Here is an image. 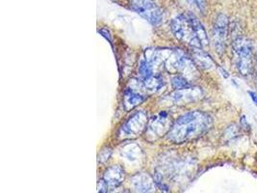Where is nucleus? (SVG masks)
<instances>
[{
  "mask_svg": "<svg viewBox=\"0 0 257 193\" xmlns=\"http://www.w3.org/2000/svg\"><path fill=\"white\" fill-rule=\"evenodd\" d=\"M233 51L235 55L236 67L239 72L248 76L254 68V54L252 43L244 38H238L233 43Z\"/></svg>",
  "mask_w": 257,
  "mask_h": 193,
  "instance_id": "7ed1b4c3",
  "label": "nucleus"
},
{
  "mask_svg": "<svg viewBox=\"0 0 257 193\" xmlns=\"http://www.w3.org/2000/svg\"><path fill=\"white\" fill-rule=\"evenodd\" d=\"M143 85L146 89L150 90V91H156V90H159L163 87L164 85V81L161 77L159 76H152L148 79H145L143 80Z\"/></svg>",
  "mask_w": 257,
  "mask_h": 193,
  "instance_id": "ddd939ff",
  "label": "nucleus"
},
{
  "mask_svg": "<svg viewBox=\"0 0 257 193\" xmlns=\"http://www.w3.org/2000/svg\"><path fill=\"white\" fill-rule=\"evenodd\" d=\"M169 115L166 112H161L154 117L148 126V134L152 137H160L165 133L168 134L172 125H170Z\"/></svg>",
  "mask_w": 257,
  "mask_h": 193,
  "instance_id": "6e6552de",
  "label": "nucleus"
},
{
  "mask_svg": "<svg viewBox=\"0 0 257 193\" xmlns=\"http://www.w3.org/2000/svg\"><path fill=\"white\" fill-rule=\"evenodd\" d=\"M146 100V97L142 94L137 93L132 89H127L125 92V104L127 110H131L138 105L142 104Z\"/></svg>",
  "mask_w": 257,
  "mask_h": 193,
  "instance_id": "9b49d317",
  "label": "nucleus"
},
{
  "mask_svg": "<svg viewBox=\"0 0 257 193\" xmlns=\"http://www.w3.org/2000/svg\"><path fill=\"white\" fill-rule=\"evenodd\" d=\"M125 179V170L119 165L111 166L104 174L103 179L99 182L98 189L100 193H108L120 187Z\"/></svg>",
  "mask_w": 257,
  "mask_h": 193,
  "instance_id": "423d86ee",
  "label": "nucleus"
},
{
  "mask_svg": "<svg viewBox=\"0 0 257 193\" xmlns=\"http://www.w3.org/2000/svg\"><path fill=\"white\" fill-rule=\"evenodd\" d=\"M139 73L143 80L154 76V65L147 59L143 60L139 66Z\"/></svg>",
  "mask_w": 257,
  "mask_h": 193,
  "instance_id": "4468645a",
  "label": "nucleus"
},
{
  "mask_svg": "<svg viewBox=\"0 0 257 193\" xmlns=\"http://www.w3.org/2000/svg\"><path fill=\"white\" fill-rule=\"evenodd\" d=\"M195 1H196L197 5L199 6V8L201 10L205 9V7H206V0H195Z\"/></svg>",
  "mask_w": 257,
  "mask_h": 193,
  "instance_id": "dca6fc26",
  "label": "nucleus"
},
{
  "mask_svg": "<svg viewBox=\"0 0 257 193\" xmlns=\"http://www.w3.org/2000/svg\"><path fill=\"white\" fill-rule=\"evenodd\" d=\"M148 128V116L145 112L140 111L130 117L120 130L119 137L127 138H137Z\"/></svg>",
  "mask_w": 257,
  "mask_h": 193,
  "instance_id": "39448f33",
  "label": "nucleus"
},
{
  "mask_svg": "<svg viewBox=\"0 0 257 193\" xmlns=\"http://www.w3.org/2000/svg\"><path fill=\"white\" fill-rule=\"evenodd\" d=\"M249 94L252 96V99L254 100V102L257 105V95L256 93H253V92H249Z\"/></svg>",
  "mask_w": 257,
  "mask_h": 193,
  "instance_id": "f3484780",
  "label": "nucleus"
},
{
  "mask_svg": "<svg viewBox=\"0 0 257 193\" xmlns=\"http://www.w3.org/2000/svg\"><path fill=\"white\" fill-rule=\"evenodd\" d=\"M213 124L212 117L206 112L191 111L172 125L167 138L174 143H184L199 138L207 133Z\"/></svg>",
  "mask_w": 257,
  "mask_h": 193,
  "instance_id": "f257e3e1",
  "label": "nucleus"
},
{
  "mask_svg": "<svg viewBox=\"0 0 257 193\" xmlns=\"http://www.w3.org/2000/svg\"><path fill=\"white\" fill-rule=\"evenodd\" d=\"M175 101L178 103H189V102H195L199 99L202 98L203 96V92L201 89L199 88H193L192 86L187 88V89H183V90H178L177 93H175L173 95Z\"/></svg>",
  "mask_w": 257,
  "mask_h": 193,
  "instance_id": "9d476101",
  "label": "nucleus"
},
{
  "mask_svg": "<svg viewBox=\"0 0 257 193\" xmlns=\"http://www.w3.org/2000/svg\"><path fill=\"white\" fill-rule=\"evenodd\" d=\"M131 185L133 189L139 193H151L154 189V180L144 173L134 176L131 180Z\"/></svg>",
  "mask_w": 257,
  "mask_h": 193,
  "instance_id": "1a4fd4ad",
  "label": "nucleus"
},
{
  "mask_svg": "<svg viewBox=\"0 0 257 193\" xmlns=\"http://www.w3.org/2000/svg\"><path fill=\"white\" fill-rule=\"evenodd\" d=\"M171 28L180 41L194 49H203L208 45L206 29L193 14L176 17L172 21Z\"/></svg>",
  "mask_w": 257,
  "mask_h": 193,
  "instance_id": "f03ea898",
  "label": "nucleus"
},
{
  "mask_svg": "<svg viewBox=\"0 0 257 193\" xmlns=\"http://www.w3.org/2000/svg\"><path fill=\"white\" fill-rule=\"evenodd\" d=\"M172 85L176 90H183L191 87V83H189L185 78L180 76L172 80Z\"/></svg>",
  "mask_w": 257,
  "mask_h": 193,
  "instance_id": "2eb2a0df",
  "label": "nucleus"
},
{
  "mask_svg": "<svg viewBox=\"0 0 257 193\" xmlns=\"http://www.w3.org/2000/svg\"><path fill=\"white\" fill-rule=\"evenodd\" d=\"M132 8L153 26H159L163 21V14L154 0H130Z\"/></svg>",
  "mask_w": 257,
  "mask_h": 193,
  "instance_id": "20e7f679",
  "label": "nucleus"
},
{
  "mask_svg": "<svg viewBox=\"0 0 257 193\" xmlns=\"http://www.w3.org/2000/svg\"><path fill=\"white\" fill-rule=\"evenodd\" d=\"M194 61L203 69H210L213 66V60L202 49H194Z\"/></svg>",
  "mask_w": 257,
  "mask_h": 193,
  "instance_id": "f8f14e48",
  "label": "nucleus"
},
{
  "mask_svg": "<svg viewBox=\"0 0 257 193\" xmlns=\"http://www.w3.org/2000/svg\"><path fill=\"white\" fill-rule=\"evenodd\" d=\"M228 28L229 22L227 16L219 15L215 21L212 33L213 45L218 54H223L225 51L228 36Z\"/></svg>",
  "mask_w": 257,
  "mask_h": 193,
  "instance_id": "0eeeda50",
  "label": "nucleus"
}]
</instances>
